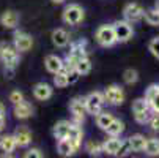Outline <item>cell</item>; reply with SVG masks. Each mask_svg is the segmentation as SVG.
<instances>
[{
    "mask_svg": "<svg viewBox=\"0 0 159 158\" xmlns=\"http://www.w3.org/2000/svg\"><path fill=\"white\" fill-rule=\"evenodd\" d=\"M13 112H14V116H16L17 119L24 120V119H29V117H32V116H33V106H32L29 101L22 100L20 103L14 104Z\"/></svg>",
    "mask_w": 159,
    "mask_h": 158,
    "instance_id": "9a60e30c",
    "label": "cell"
},
{
    "mask_svg": "<svg viewBox=\"0 0 159 158\" xmlns=\"http://www.w3.org/2000/svg\"><path fill=\"white\" fill-rule=\"evenodd\" d=\"M128 141H129V146H131L132 152H142L145 149L147 138L143 136V134H132L131 138H128Z\"/></svg>",
    "mask_w": 159,
    "mask_h": 158,
    "instance_id": "7402d4cb",
    "label": "cell"
},
{
    "mask_svg": "<svg viewBox=\"0 0 159 158\" xmlns=\"http://www.w3.org/2000/svg\"><path fill=\"white\" fill-rule=\"evenodd\" d=\"M120 144H121V139L110 136V139H106L102 142V152L107 153V155H115L118 147H120Z\"/></svg>",
    "mask_w": 159,
    "mask_h": 158,
    "instance_id": "603a6c76",
    "label": "cell"
},
{
    "mask_svg": "<svg viewBox=\"0 0 159 158\" xmlns=\"http://www.w3.org/2000/svg\"><path fill=\"white\" fill-rule=\"evenodd\" d=\"M3 158H14V156H11V155H7V156H3Z\"/></svg>",
    "mask_w": 159,
    "mask_h": 158,
    "instance_id": "b9f144b4",
    "label": "cell"
},
{
    "mask_svg": "<svg viewBox=\"0 0 159 158\" xmlns=\"http://www.w3.org/2000/svg\"><path fill=\"white\" fill-rule=\"evenodd\" d=\"M104 131H107V134L109 136H113V138H118L120 134L125 131V123L121 122V120H118V119H113L112 120V123L104 130Z\"/></svg>",
    "mask_w": 159,
    "mask_h": 158,
    "instance_id": "cb8c5ba5",
    "label": "cell"
},
{
    "mask_svg": "<svg viewBox=\"0 0 159 158\" xmlns=\"http://www.w3.org/2000/svg\"><path fill=\"white\" fill-rule=\"evenodd\" d=\"M57 150H58V153L61 155V156H73L77 150L74 149V146L70 142V139H58V142H57Z\"/></svg>",
    "mask_w": 159,
    "mask_h": 158,
    "instance_id": "ffe728a7",
    "label": "cell"
},
{
    "mask_svg": "<svg viewBox=\"0 0 159 158\" xmlns=\"http://www.w3.org/2000/svg\"><path fill=\"white\" fill-rule=\"evenodd\" d=\"M82 138H84V131H82L80 125L73 122L71 130H70V134H68V138H66V139H70V142L74 146V149L79 150V147L82 146Z\"/></svg>",
    "mask_w": 159,
    "mask_h": 158,
    "instance_id": "ac0fdd59",
    "label": "cell"
},
{
    "mask_svg": "<svg viewBox=\"0 0 159 158\" xmlns=\"http://www.w3.org/2000/svg\"><path fill=\"white\" fill-rule=\"evenodd\" d=\"M143 17H145V21L148 22L150 26H159V11H157V10L153 8V10L145 11Z\"/></svg>",
    "mask_w": 159,
    "mask_h": 158,
    "instance_id": "f1b7e54d",
    "label": "cell"
},
{
    "mask_svg": "<svg viewBox=\"0 0 159 158\" xmlns=\"http://www.w3.org/2000/svg\"><path fill=\"white\" fill-rule=\"evenodd\" d=\"M123 81H125V84H128V85L135 84V82L139 81V73H137V70H134V68L125 70V73H123Z\"/></svg>",
    "mask_w": 159,
    "mask_h": 158,
    "instance_id": "83f0119b",
    "label": "cell"
},
{
    "mask_svg": "<svg viewBox=\"0 0 159 158\" xmlns=\"http://www.w3.org/2000/svg\"><path fill=\"white\" fill-rule=\"evenodd\" d=\"M0 24H2L3 29H8V30H13L17 27L19 24V14L14 11V10H7L2 13L0 16Z\"/></svg>",
    "mask_w": 159,
    "mask_h": 158,
    "instance_id": "4fadbf2b",
    "label": "cell"
},
{
    "mask_svg": "<svg viewBox=\"0 0 159 158\" xmlns=\"http://www.w3.org/2000/svg\"><path fill=\"white\" fill-rule=\"evenodd\" d=\"M5 125H7V120H5V117H0V131H3Z\"/></svg>",
    "mask_w": 159,
    "mask_h": 158,
    "instance_id": "74e56055",
    "label": "cell"
},
{
    "mask_svg": "<svg viewBox=\"0 0 159 158\" xmlns=\"http://www.w3.org/2000/svg\"><path fill=\"white\" fill-rule=\"evenodd\" d=\"M16 147H17V144H16V139L13 134H5V136L0 138V150L5 152L7 155L11 153Z\"/></svg>",
    "mask_w": 159,
    "mask_h": 158,
    "instance_id": "44dd1931",
    "label": "cell"
},
{
    "mask_svg": "<svg viewBox=\"0 0 159 158\" xmlns=\"http://www.w3.org/2000/svg\"><path fill=\"white\" fill-rule=\"evenodd\" d=\"M115 119L110 112H107V111H99L98 114H96V125L101 128V130H106L110 123H112V120Z\"/></svg>",
    "mask_w": 159,
    "mask_h": 158,
    "instance_id": "d4e9b609",
    "label": "cell"
},
{
    "mask_svg": "<svg viewBox=\"0 0 159 158\" xmlns=\"http://www.w3.org/2000/svg\"><path fill=\"white\" fill-rule=\"evenodd\" d=\"M14 48L17 52H27L33 48V38L27 32L16 30L14 32Z\"/></svg>",
    "mask_w": 159,
    "mask_h": 158,
    "instance_id": "ba28073f",
    "label": "cell"
},
{
    "mask_svg": "<svg viewBox=\"0 0 159 158\" xmlns=\"http://www.w3.org/2000/svg\"><path fill=\"white\" fill-rule=\"evenodd\" d=\"M145 14V10L139 5V3H128L125 8H123V16H125V21L132 24V22H137L143 17Z\"/></svg>",
    "mask_w": 159,
    "mask_h": 158,
    "instance_id": "30bf717a",
    "label": "cell"
},
{
    "mask_svg": "<svg viewBox=\"0 0 159 158\" xmlns=\"http://www.w3.org/2000/svg\"><path fill=\"white\" fill-rule=\"evenodd\" d=\"M76 71L80 76H85V74H88L90 71H92V62H90L88 57H84L76 63Z\"/></svg>",
    "mask_w": 159,
    "mask_h": 158,
    "instance_id": "4316f807",
    "label": "cell"
},
{
    "mask_svg": "<svg viewBox=\"0 0 159 158\" xmlns=\"http://www.w3.org/2000/svg\"><path fill=\"white\" fill-rule=\"evenodd\" d=\"M145 100L148 101L150 109L154 112V114H159V85L157 84H153L147 89Z\"/></svg>",
    "mask_w": 159,
    "mask_h": 158,
    "instance_id": "8fae6325",
    "label": "cell"
},
{
    "mask_svg": "<svg viewBox=\"0 0 159 158\" xmlns=\"http://www.w3.org/2000/svg\"><path fill=\"white\" fill-rule=\"evenodd\" d=\"M148 49L153 54V57H156L159 60V36H154L150 43H148Z\"/></svg>",
    "mask_w": 159,
    "mask_h": 158,
    "instance_id": "d6a6232c",
    "label": "cell"
},
{
    "mask_svg": "<svg viewBox=\"0 0 159 158\" xmlns=\"http://www.w3.org/2000/svg\"><path fill=\"white\" fill-rule=\"evenodd\" d=\"M150 104L145 98H137L132 103V112L134 119L137 123H147L150 120Z\"/></svg>",
    "mask_w": 159,
    "mask_h": 158,
    "instance_id": "277c9868",
    "label": "cell"
},
{
    "mask_svg": "<svg viewBox=\"0 0 159 158\" xmlns=\"http://www.w3.org/2000/svg\"><path fill=\"white\" fill-rule=\"evenodd\" d=\"M84 17H85V11L77 3L68 5L63 10V14H61L63 22H65V24H68V26H77V24H80V22L84 21Z\"/></svg>",
    "mask_w": 159,
    "mask_h": 158,
    "instance_id": "7a4b0ae2",
    "label": "cell"
},
{
    "mask_svg": "<svg viewBox=\"0 0 159 158\" xmlns=\"http://www.w3.org/2000/svg\"><path fill=\"white\" fill-rule=\"evenodd\" d=\"M33 97L39 101H46L52 97V85H49L48 82H38L33 87Z\"/></svg>",
    "mask_w": 159,
    "mask_h": 158,
    "instance_id": "2e32d148",
    "label": "cell"
},
{
    "mask_svg": "<svg viewBox=\"0 0 159 158\" xmlns=\"http://www.w3.org/2000/svg\"><path fill=\"white\" fill-rule=\"evenodd\" d=\"M0 60L5 66L7 78H13V73L19 63V52L14 46H10L8 43H0Z\"/></svg>",
    "mask_w": 159,
    "mask_h": 158,
    "instance_id": "6da1fadb",
    "label": "cell"
},
{
    "mask_svg": "<svg viewBox=\"0 0 159 158\" xmlns=\"http://www.w3.org/2000/svg\"><path fill=\"white\" fill-rule=\"evenodd\" d=\"M113 27V33H115V40L118 43H126L132 38L134 35V30H132V26L126 21H117L112 24Z\"/></svg>",
    "mask_w": 159,
    "mask_h": 158,
    "instance_id": "52a82bcc",
    "label": "cell"
},
{
    "mask_svg": "<svg viewBox=\"0 0 159 158\" xmlns=\"http://www.w3.org/2000/svg\"><path fill=\"white\" fill-rule=\"evenodd\" d=\"M44 66H46V70L49 73L55 74V73L63 70V59H60L55 54H49V55H46V59H44Z\"/></svg>",
    "mask_w": 159,
    "mask_h": 158,
    "instance_id": "e0dca14e",
    "label": "cell"
},
{
    "mask_svg": "<svg viewBox=\"0 0 159 158\" xmlns=\"http://www.w3.org/2000/svg\"><path fill=\"white\" fill-rule=\"evenodd\" d=\"M132 158H142V156H137V155H135V156H132Z\"/></svg>",
    "mask_w": 159,
    "mask_h": 158,
    "instance_id": "7bdbcfd3",
    "label": "cell"
},
{
    "mask_svg": "<svg viewBox=\"0 0 159 158\" xmlns=\"http://www.w3.org/2000/svg\"><path fill=\"white\" fill-rule=\"evenodd\" d=\"M154 10H157V11H159V0H157V2H156V5H154Z\"/></svg>",
    "mask_w": 159,
    "mask_h": 158,
    "instance_id": "60d3db41",
    "label": "cell"
},
{
    "mask_svg": "<svg viewBox=\"0 0 159 158\" xmlns=\"http://www.w3.org/2000/svg\"><path fill=\"white\" fill-rule=\"evenodd\" d=\"M71 125L73 122H68V120H60L55 123L54 130H52V134L55 139H65L68 138V134H70V130H71Z\"/></svg>",
    "mask_w": 159,
    "mask_h": 158,
    "instance_id": "d6986e66",
    "label": "cell"
},
{
    "mask_svg": "<svg viewBox=\"0 0 159 158\" xmlns=\"http://www.w3.org/2000/svg\"><path fill=\"white\" fill-rule=\"evenodd\" d=\"M51 2H52V3H55V5H61V3L65 2V0H51Z\"/></svg>",
    "mask_w": 159,
    "mask_h": 158,
    "instance_id": "ab89813d",
    "label": "cell"
},
{
    "mask_svg": "<svg viewBox=\"0 0 159 158\" xmlns=\"http://www.w3.org/2000/svg\"><path fill=\"white\" fill-rule=\"evenodd\" d=\"M22 100H24V93H22L20 90H13V92L10 93V101H11L13 104H17V103H20Z\"/></svg>",
    "mask_w": 159,
    "mask_h": 158,
    "instance_id": "836d02e7",
    "label": "cell"
},
{
    "mask_svg": "<svg viewBox=\"0 0 159 158\" xmlns=\"http://www.w3.org/2000/svg\"><path fill=\"white\" fill-rule=\"evenodd\" d=\"M95 38H96L98 44H99V46H102V48H110V46H113V44L117 43L112 24H102V26H99L96 29Z\"/></svg>",
    "mask_w": 159,
    "mask_h": 158,
    "instance_id": "3957f363",
    "label": "cell"
},
{
    "mask_svg": "<svg viewBox=\"0 0 159 158\" xmlns=\"http://www.w3.org/2000/svg\"><path fill=\"white\" fill-rule=\"evenodd\" d=\"M0 117H5V106L0 103Z\"/></svg>",
    "mask_w": 159,
    "mask_h": 158,
    "instance_id": "f35d334b",
    "label": "cell"
},
{
    "mask_svg": "<svg viewBox=\"0 0 159 158\" xmlns=\"http://www.w3.org/2000/svg\"><path fill=\"white\" fill-rule=\"evenodd\" d=\"M66 78H68V85H70V84H76V82L79 81L80 74H79V73L76 71V68H74V70L66 71Z\"/></svg>",
    "mask_w": 159,
    "mask_h": 158,
    "instance_id": "e575fe53",
    "label": "cell"
},
{
    "mask_svg": "<svg viewBox=\"0 0 159 158\" xmlns=\"http://www.w3.org/2000/svg\"><path fill=\"white\" fill-rule=\"evenodd\" d=\"M102 95H104V101H107L112 106H118V104H121L125 101V92H123V89L118 84L107 85Z\"/></svg>",
    "mask_w": 159,
    "mask_h": 158,
    "instance_id": "8992f818",
    "label": "cell"
},
{
    "mask_svg": "<svg viewBox=\"0 0 159 158\" xmlns=\"http://www.w3.org/2000/svg\"><path fill=\"white\" fill-rule=\"evenodd\" d=\"M131 152H132V150H131L129 141H128V139H125V141H121V144H120V147H118V150H117L115 156H118V158H125V156H128Z\"/></svg>",
    "mask_w": 159,
    "mask_h": 158,
    "instance_id": "4dcf8cb0",
    "label": "cell"
},
{
    "mask_svg": "<svg viewBox=\"0 0 159 158\" xmlns=\"http://www.w3.org/2000/svg\"><path fill=\"white\" fill-rule=\"evenodd\" d=\"M85 150H87L90 155H99V153L102 152V144L95 142V141H88L87 146H85Z\"/></svg>",
    "mask_w": 159,
    "mask_h": 158,
    "instance_id": "1f68e13d",
    "label": "cell"
},
{
    "mask_svg": "<svg viewBox=\"0 0 159 158\" xmlns=\"http://www.w3.org/2000/svg\"><path fill=\"white\" fill-rule=\"evenodd\" d=\"M70 111H71V114H73L74 123H79V125H80V122H84V117H85V114H87L84 98H80V97L73 98L71 103H70Z\"/></svg>",
    "mask_w": 159,
    "mask_h": 158,
    "instance_id": "9c48e42d",
    "label": "cell"
},
{
    "mask_svg": "<svg viewBox=\"0 0 159 158\" xmlns=\"http://www.w3.org/2000/svg\"><path fill=\"white\" fill-rule=\"evenodd\" d=\"M150 127L153 128V130H159V114H156V116H153V117H150Z\"/></svg>",
    "mask_w": 159,
    "mask_h": 158,
    "instance_id": "8d00e7d4",
    "label": "cell"
},
{
    "mask_svg": "<svg viewBox=\"0 0 159 158\" xmlns=\"http://www.w3.org/2000/svg\"><path fill=\"white\" fill-rule=\"evenodd\" d=\"M84 101H85V109H87V112L88 114H93V116H96L98 112L102 109V106H104V95H102V92H92V93H88L85 98H84Z\"/></svg>",
    "mask_w": 159,
    "mask_h": 158,
    "instance_id": "5b68a950",
    "label": "cell"
},
{
    "mask_svg": "<svg viewBox=\"0 0 159 158\" xmlns=\"http://www.w3.org/2000/svg\"><path fill=\"white\" fill-rule=\"evenodd\" d=\"M143 150H145V153L150 155V156L159 155V139H157V138H150V139H147Z\"/></svg>",
    "mask_w": 159,
    "mask_h": 158,
    "instance_id": "484cf974",
    "label": "cell"
},
{
    "mask_svg": "<svg viewBox=\"0 0 159 158\" xmlns=\"http://www.w3.org/2000/svg\"><path fill=\"white\" fill-rule=\"evenodd\" d=\"M13 136H14L16 144H17L19 147H27V146L32 142V131H30L29 127H25V125L17 127Z\"/></svg>",
    "mask_w": 159,
    "mask_h": 158,
    "instance_id": "7c38bea8",
    "label": "cell"
},
{
    "mask_svg": "<svg viewBox=\"0 0 159 158\" xmlns=\"http://www.w3.org/2000/svg\"><path fill=\"white\" fill-rule=\"evenodd\" d=\"M54 85L57 87V89H63V87H66L68 85V78H66V71H58V73H55L54 74Z\"/></svg>",
    "mask_w": 159,
    "mask_h": 158,
    "instance_id": "f546056e",
    "label": "cell"
},
{
    "mask_svg": "<svg viewBox=\"0 0 159 158\" xmlns=\"http://www.w3.org/2000/svg\"><path fill=\"white\" fill-rule=\"evenodd\" d=\"M51 40H52V44L55 48H66L68 44H70V41H71V38H70V33H68L65 29H55L54 32H52V35H51Z\"/></svg>",
    "mask_w": 159,
    "mask_h": 158,
    "instance_id": "5bb4252c",
    "label": "cell"
},
{
    "mask_svg": "<svg viewBox=\"0 0 159 158\" xmlns=\"http://www.w3.org/2000/svg\"><path fill=\"white\" fill-rule=\"evenodd\" d=\"M24 158H43V155H41L39 149H29L24 153Z\"/></svg>",
    "mask_w": 159,
    "mask_h": 158,
    "instance_id": "d590c367",
    "label": "cell"
}]
</instances>
